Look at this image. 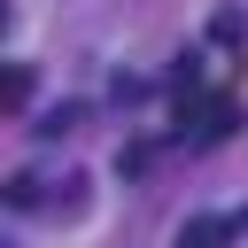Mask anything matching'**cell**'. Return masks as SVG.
Listing matches in <instances>:
<instances>
[{"label":"cell","mask_w":248,"mask_h":248,"mask_svg":"<svg viewBox=\"0 0 248 248\" xmlns=\"http://www.w3.org/2000/svg\"><path fill=\"white\" fill-rule=\"evenodd\" d=\"M186 140L194 147H217V140H232V124H240V108H232V93H202V101H186Z\"/></svg>","instance_id":"obj_1"},{"label":"cell","mask_w":248,"mask_h":248,"mask_svg":"<svg viewBox=\"0 0 248 248\" xmlns=\"http://www.w3.org/2000/svg\"><path fill=\"white\" fill-rule=\"evenodd\" d=\"M240 225H248V217H186L170 248H225V240H232Z\"/></svg>","instance_id":"obj_2"},{"label":"cell","mask_w":248,"mask_h":248,"mask_svg":"<svg viewBox=\"0 0 248 248\" xmlns=\"http://www.w3.org/2000/svg\"><path fill=\"white\" fill-rule=\"evenodd\" d=\"M31 101V62H0V116Z\"/></svg>","instance_id":"obj_3"},{"label":"cell","mask_w":248,"mask_h":248,"mask_svg":"<svg viewBox=\"0 0 248 248\" xmlns=\"http://www.w3.org/2000/svg\"><path fill=\"white\" fill-rule=\"evenodd\" d=\"M0 202H8V209H31V202H39V178H31V170H16V178L0 186Z\"/></svg>","instance_id":"obj_4"},{"label":"cell","mask_w":248,"mask_h":248,"mask_svg":"<svg viewBox=\"0 0 248 248\" xmlns=\"http://www.w3.org/2000/svg\"><path fill=\"white\" fill-rule=\"evenodd\" d=\"M78 116H85V108H78V101H70V108H54V116H46V124H39V132H46V140H62V132H70V124H78Z\"/></svg>","instance_id":"obj_5"},{"label":"cell","mask_w":248,"mask_h":248,"mask_svg":"<svg viewBox=\"0 0 248 248\" xmlns=\"http://www.w3.org/2000/svg\"><path fill=\"white\" fill-rule=\"evenodd\" d=\"M0 31H8V0H0Z\"/></svg>","instance_id":"obj_6"},{"label":"cell","mask_w":248,"mask_h":248,"mask_svg":"<svg viewBox=\"0 0 248 248\" xmlns=\"http://www.w3.org/2000/svg\"><path fill=\"white\" fill-rule=\"evenodd\" d=\"M0 248H8V240H0Z\"/></svg>","instance_id":"obj_7"}]
</instances>
